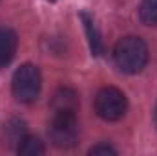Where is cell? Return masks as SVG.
<instances>
[{
    "mask_svg": "<svg viewBox=\"0 0 157 156\" xmlns=\"http://www.w3.org/2000/svg\"><path fill=\"white\" fill-rule=\"evenodd\" d=\"M126 96L115 86H104L95 96V112L104 121H117L126 114Z\"/></svg>",
    "mask_w": 157,
    "mask_h": 156,
    "instance_id": "4",
    "label": "cell"
},
{
    "mask_svg": "<svg viewBox=\"0 0 157 156\" xmlns=\"http://www.w3.org/2000/svg\"><path fill=\"white\" fill-rule=\"evenodd\" d=\"M139 18L146 26H157V0H143L141 2Z\"/></svg>",
    "mask_w": 157,
    "mask_h": 156,
    "instance_id": "9",
    "label": "cell"
},
{
    "mask_svg": "<svg viewBox=\"0 0 157 156\" xmlns=\"http://www.w3.org/2000/svg\"><path fill=\"white\" fill-rule=\"evenodd\" d=\"M113 61L124 74H139L148 63V48L139 37H122L113 48Z\"/></svg>",
    "mask_w": 157,
    "mask_h": 156,
    "instance_id": "1",
    "label": "cell"
},
{
    "mask_svg": "<svg viewBox=\"0 0 157 156\" xmlns=\"http://www.w3.org/2000/svg\"><path fill=\"white\" fill-rule=\"evenodd\" d=\"M42 86V77L35 64H22L20 68L15 70L13 79H11V90L13 96L20 103H31L37 99Z\"/></svg>",
    "mask_w": 157,
    "mask_h": 156,
    "instance_id": "3",
    "label": "cell"
},
{
    "mask_svg": "<svg viewBox=\"0 0 157 156\" xmlns=\"http://www.w3.org/2000/svg\"><path fill=\"white\" fill-rule=\"evenodd\" d=\"M51 107H53V110H77L78 107L77 94L71 88H60L53 96Z\"/></svg>",
    "mask_w": 157,
    "mask_h": 156,
    "instance_id": "7",
    "label": "cell"
},
{
    "mask_svg": "<svg viewBox=\"0 0 157 156\" xmlns=\"http://www.w3.org/2000/svg\"><path fill=\"white\" fill-rule=\"evenodd\" d=\"M49 138L55 147H73L78 138L77 110H53V117L49 121Z\"/></svg>",
    "mask_w": 157,
    "mask_h": 156,
    "instance_id": "2",
    "label": "cell"
},
{
    "mask_svg": "<svg viewBox=\"0 0 157 156\" xmlns=\"http://www.w3.org/2000/svg\"><path fill=\"white\" fill-rule=\"evenodd\" d=\"M154 116H155V125H157V107H155V114Z\"/></svg>",
    "mask_w": 157,
    "mask_h": 156,
    "instance_id": "11",
    "label": "cell"
},
{
    "mask_svg": "<svg viewBox=\"0 0 157 156\" xmlns=\"http://www.w3.org/2000/svg\"><path fill=\"white\" fill-rule=\"evenodd\" d=\"M80 18L84 22V30H86V35H88V42H90V50L93 55H101L102 53V40L99 35V30L93 22V18L88 15V13H80Z\"/></svg>",
    "mask_w": 157,
    "mask_h": 156,
    "instance_id": "6",
    "label": "cell"
},
{
    "mask_svg": "<svg viewBox=\"0 0 157 156\" xmlns=\"http://www.w3.org/2000/svg\"><path fill=\"white\" fill-rule=\"evenodd\" d=\"M17 46H18L17 33L9 28H0V68L7 66L15 59Z\"/></svg>",
    "mask_w": 157,
    "mask_h": 156,
    "instance_id": "5",
    "label": "cell"
},
{
    "mask_svg": "<svg viewBox=\"0 0 157 156\" xmlns=\"http://www.w3.org/2000/svg\"><path fill=\"white\" fill-rule=\"evenodd\" d=\"M90 154H117V151L110 143H99L90 149Z\"/></svg>",
    "mask_w": 157,
    "mask_h": 156,
    "instance_id": "10",
    "label": "cell"
},
{
    "mask_svg": "<svg viewBox=\"0 0 157 156\" xmlns=\"http://www.w3.org/2000/svg\"><path fill=\"white\" fill-rule=\"evenodd\" d=\"M49 2H55V0H49Z\"/></svg>",
    "mask_w": 157,
    "mask_h": 156,
    "instance_id": "12",
    "label": "cell"
},
{
    "mask_svg": "<svg viewBox=\"0 0 157 156\" xmlns=\"http://www.w3.org/2000/svg\"><path fill=\"white\" fill-rule=\"evenodd\" d=\"M17 153L24 156H37V154H44V145L39 138L35 136H22L18 140L17 145Z\"/></svg>",
    "mask_w": 157,
    "mask_h": 156,
    "instance_id": "8",
    "label": "cell"
}]
</instances>
